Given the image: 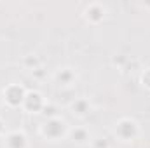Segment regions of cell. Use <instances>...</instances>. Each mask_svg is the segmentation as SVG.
I'll use <instances>...</instances> for the list:
<instances>
[{
	"mask_svg": "<svg viewBox=\"0 0 150 148\" xmlns=\"http://www.w3.org/2000/svg\"><path fill=\"white\" fill-rule=\"evenodd\" d=\"M140 84L145 87V89H149L150 91V68H145L142 75H140Z\"/></svg>",
	"mask_w": 150,
	"mask_h": 148,
	"instance_id": "obj_12",
	"label": "cell"
},
{
	"mask_svg": "<svg viewBox=\"0 0 150 148\" xmlns=\"http://www.w3.org/2000/svg\"><path fill=\"white\" fill-rule=\"evenodd\" d=\"M21 63H23V66H25L28 72H33V70L40 68V59H38V56H35V54H28V56H25Z\"/></svg>",
	"mask_w": 150,
	"mask_h": 148,
	"instance_id": "obj_10",
	"label": "cell"
},
{
	"mask_svg": "<svg viewBox=\"0 0 150 148\" xmlns=\"http://www.w3.org/2000/svg\"><path fill=\"white\" fill-rule=\"evenodd\" d=\"M45 103H47V101H45L44 94H42L40 91L32 89V91H28V92H26L21 110L26 111V113H30V115H37V113H42L44 106H45Z\"/></svg>",
	"mask_w": 150,
	"mask_h": 148,
	"instance_id": "obj_4",
	"label": "cell"
},
{
	"mask_svg": "<svg viewBox=\"0 0 150 148\" xmlns=\"http://www.w3.org/2000/svg\"><path fill=\"white\" fill-rule=\"evenodd\" d=\"M4 145H5V148H28V138L19 129L9 131L4 138Z\"/></svg>",
	"mask_w": 150,
	"mask_h": 148,
	"instance_id": "obj_8",
	"label": "cell"
},
{
	"mask_svg": "<svg viewBox=\"0 0 150 148\" xmlns=\"http://www.w3.org/2000/svg\"><path fill=\"white\" fill-rule=\"evenodd\" d=\"M5 134H7V131H5V122L0 118V138H5Z\"/></svg>",
	"mask_w": 150,
	"mask_h": 148,
	"instance_id": "obj_16",
	"label": "cell"
},
{
	"mask_svg": "<svg viewBox=\"0 0 150 148\" xmlns=\"http://www.w3.org/2000/svg\"><path fill=\"white\" fill-rule=\"evenodd\" d=\"M68 138L70 141L77 145V147H87L93 143V134L87 127L84 125H75V127H70L68 131Z\"/></svg>",
	"mask_w": 150,
	"mask_h": 148,
	"instance_id": "obj_6",
	"label": "cell"
},
{
	"mask_svg": "<svg viewBox=\"0 0 150 148\" xmlns=\"http://www.w3.org/2000/svg\"><path fill=\"white\" fill-rule=\"evenodd\" d=\"M91 110H93V103H91L89 98H77L75 101L70 103V111L75 117L84 118V117H87L91 113Z\"/></svg>",
	"mask_w": 150,
	"mask_h": 148,
	"instance_id": "obj_9",
	"label": "cell"
},
{
	"mask_svg": "<svg viewBox=\"0 0 150 148\" xmlns=\"http://www.w3.org/2000/svg\"><path fill=\"white\" fill-rule=\"evenodd\" d=\"M68 131H70V127H68L67 120L61 117L47 118L40 125V136L47 141H61L68 136Z\"/></svg>",
	"mask_w": 150,
	"mask_h": 148,
	"instance_id": "obj_1",
	"label": "cell"
},
{
	"mask_svg": "<svg viewBox=\"0 0 150 148\" xmlns=\"http://www.w3.org/2000/svg\"><path fill=\"white\" fill-rule=\"evenodd\" d=\"M32 75H33L35 78H38V80H40V78H44V77H45V72H44V68L40 66V68H37V70H33V72H32Z\"/></svg>",
	"mask_w": 150,
	"mask_h": 148,
	"instance_id": "obj_15",
	"label": "cell"
},
{
	"mask_svg": "<svg viewBox=\"0 0 150 148\" xmlns=\"http://www.w3.org/2000/svg\"><path fill=\"white\" fill-rule=\"evenodd\" d=\"M84 19L89 23V25H101L107 18V7L101 4V2H91L86 5L84 12H82Z\"/></svg>",
	"mask_w": 150,
	"mask_h": 148,
	"instance_id": "obj_5",
	"label": "cell"
},
{
	"mask_svg": "<svg viewBox=\"0 0 150 148\" xmlns=\"http://www.w3.org/2000/svg\"><path fill=\"white\" fill-rule=\"evenodd\" d=\"M140 132H142L140 124L131 117H120L113 125V134L122 143H131V141L138 140Z\"/></svg>",
	"mask_w": 150,
	"mask_h": 148,
	"instance_id": "obj_2",
	"label": "cell"
},
{
	"mask_svg": "<svg viewBox=\"0 0 150 148\" xmlns=\"http://www.w3.org/2000/svg\"><path fill=\"white\" fill-rule=\"evenodd\" d=\"M42 115L45 117V120H47V118H54V117H59V115H58V106L47 101V103H45V106H44V110H42Z\"/></svg>",
	"mask_w": 150,
	"mask_h": 148,
	"instance_id": "obj_11",
	"label": "cell"
},
{
	"mask_svg": "<svg viewBox=\"0 0 150 148\" xmlns=\"http://www.w3.org/2000/svg\"><path fill=\"white\" fill-rule=\"evenodd\" d=\"M91 145L94 148H108V140H105V138H93Z\"/></svg>",
	"mask_w": 150,
	"mask_h": 148,
	"instance_id": "obj_13",
	"label": "cell"
},
{
	"mask_svg": "<svg viewBox=\"0 0 150 148\" xmlns=\"http://www.w3.org/2000/svg\"><path fill=\"white\" fill-rule=\"evenodd\" d=\"M26 92H28V89H26L23 84L12 82V84H7V85L2 89V99H4V103H5L9 108H21Z\"/></svg>",
	"mask_w": 150,
	"mask_h": 148,
	"instance_id": "obj_3",
	"label": "cell"
},
{
	"mask_svg": "<svg viewBox=\"0 0 150 148\" xmlns=\"http://www.w3.org/2000/svg\"><path fill=\"white\" fill-rule=\"evenodd\" d=\"M54 82L61 87H70L77 82V72L70 66H61L54 72Z\"/></svg>",
	"mask_w": 150,
	"mask_h": 148,
	"instance_id": "obj_7",
	"label": "cell"
},
{
	"mask_svg": "<svg viewBox=\"0 0 150 148\" xmlns=\"http://www.w3.org/2000/svg\"><path fill=\"white\" fill-rule=\"evenodd\" d=\"M112 63L115 65V66H124L126 63H127V58L124 56V54H115L112 58Z\"/></svg>",
	"mask_w": 150,
	"mask_h": 148,
	"instance_id": "obj_14",
	"label": "cell"
}]
</instances>
